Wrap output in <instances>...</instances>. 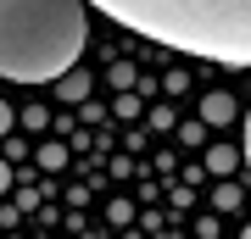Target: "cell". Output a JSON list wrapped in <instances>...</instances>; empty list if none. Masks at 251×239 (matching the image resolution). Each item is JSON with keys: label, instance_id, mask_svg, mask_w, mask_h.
Segmentation results:
<instances>
[{"label": "cell", "instance_id": "6da1fadb", "mask_svg": "<svg viewBox=\"0 0 251 239\" xmlns=\"http://www.w3.org/2000/svg\"><path fill=\"white\" fill-rule=\"evenodd\" d=\"M151 44L251 67V0H84Z\"/></svg>", "mask_w": 251, "mask_h": 239}, {"label": "cell", "instance_id": "7a4b0ae2", "mask_svg": "<svg viewBox=\"0 0 251 239\" xmlns=\"http://www.w3.org/2000/svg\"><path fill=\"white\" fill-rule=\"evenodd\" d=\"M84 34V0H0V78L62 84L78 67Z\"/></svg>", "mask_w": 251, "mask_h": 239}, {"label": "cell", "instance_id": "3957f363", "mask_svg": "<svg viewBox=\"0 0 251 239\" xmlns=\"http://www.w3.org/2000/svg\"><path fill=\"white\" fill-rule=\"evenodd\" d=\"M229 117H234V100L229 95H206L201 100V123H229Z\"/></svg>", "mask_w": 251, "mask_h": 239}, {"label": "cell", "instance_id": "277c9868", "mask_svg": "<svg viewBox=\"0 0 251 239\" xmlns=\"http://www.w3.org/2000/svg\"><path fill=\"white\" fill-rule=\"evenodd\" d=\"M56 95H62V100H84V95H90V78H84V72H67V78L56 84Z\"/></svg>", "mask_w": 251, "mask_h": 239}, {"label": "cell", "instance_id": "5b68a950", "mask_svg": "<svg viewBox=\"0 0 251 239\" xmlns=\"http://www.w3.org/2000/svg\"><path fill=\"white\" fill-rule=\"evenodd\" d=\"M206 167H212V173H229L234 167V151H229V145H212V151H206Z\"/></svg>", "mask_w": 251, "mask_h": 239}, {"label": "cell", "instance_id": "8992f818", "mask_svg": "<svg viewBox=\"0 0 251 239\" xmlns=\"http://www.w3.org/2000/svg\"><path fill=\"white\" fill-rule=\"evenodd\" d=\"M0 133H11V106L0 100Z\"/></svg>", "mask_w": 251, "mask_h": 239}, {"label": "cell", "instance_id": "52a82bcc", "mask_svg": "<svg viewBox=\"0 0 251 239\" xmlns=\"http://www.w3.org/2000/svg\"><path fill=\"white\" fill-rule=\"evenodd\" d=\"M6 189H11V167L0 161V195H6Z\"/></svg>", "mask_w": 251, "mask_h": 239}, {"label": "cell", "instance_id": "ba28073f", "mask_svg": "<svg viewBox=\"0 0 251 239\" xmlns=\"http://www.w3.org/2000/svg\"><path fill=\"white\" fill-rule=\"evenodd\" d=\"M246 161H251V111H246Z\"/></svg>", "mask_w": 251, "mask_h": 239}, {"label": "cell", "instance_id": "9c48e42d", "mask_svg": "<svg viewBox=\"0 0 251 239\" xmlns=\"http://www.w3.org/2000/svg\"><path fill=\"white\" fill-rule=\"evenodd\" d=\"M240 239H251V228H246V234H240Z\"/></svg>", "mask_w": 251, "mask_h": 239}]
</instances>
